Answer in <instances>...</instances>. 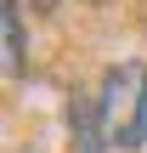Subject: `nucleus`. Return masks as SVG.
<instances>
[{
  "mask_svg": "<svg viewBox=\"0 0 147 153\" xmlns=\"http://www.w3.org/2000/svg\"><path fill=\"white\" fill-rule=\"evenodd\" d=\"M0 34H6V74H23L28 45H23V11H17V0L0 6Z\"/></svg>",
  "mask_w": 147,
  "mask_h": 153,
  "instance_id": "obj_3",
  "label": "nucleus"
},
{
  "mask_svg": "<svg viewBox=\"0 0 147 153\" xmlns=\"http://www.w3.org/2000/svg\"><path fill=\"white\" fill-rule=\"evenodd\" d=\"M96 108H102L108 148H119V153H142L147 148V68L142 62H113L102 74Z\"/></svg>",
  "mask_w": 147,
  "mask_h": 153,
  "instance_id": "obj_1",
  "label": "nucleus"
},
{
  "mask_svg": "<svg viewBox=\"0 0 147 153\" xmlns=\"http://www.w3.org/2000/svg\"><path fill=\"white\" fill-rule=\"evenodd\" d=\"M34 6H40V11H51V6H57V0H34Z\"/></svg>",
  "mask_w": 147,
  "mask_h": 153,
  "instance_id": "obj_4",
  "label": "nucleus"
},
{
  "mask_svg": "<svg viewBox=\"0 0 147 153\" xmlns=\"http://www.w3.org/2000/svg\"><path fill=\"white\" fill-rule=\"evenodd\" d=\"M68 131H74V153H108V131H102V108L96 97H74L68 102Z\"/></svg>",
  "mask_w": 147,
  "mask_h": 153,
  "instance_id": "obj_2",
  "label": "nucleus"
}]
</instances>
